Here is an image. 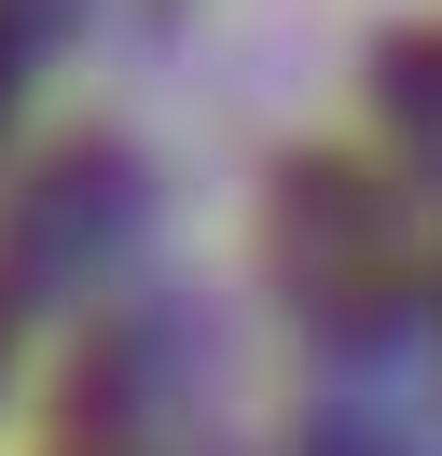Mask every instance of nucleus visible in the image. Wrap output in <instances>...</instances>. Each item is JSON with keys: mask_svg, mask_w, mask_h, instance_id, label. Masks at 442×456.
Returning a JSON list of instances; mask_svg holds the SVG:
<instances>
[{"mask_svg": "<svg viewBox=\"0 0 442 456\" xmlns=\"http://www.w3.org/2000/svg\"><path fill=\"white\" fill-rule=\"evenodd\" d=\"M414 277V235H401V194L373 167H291L276 180V290L304 318H387Z\"/></svg>", "mask_w": 442, "mask_h": 456, "instance_id": "1", "label": "nucleus"}, {"mask_svg": "<svg viewBox=\"0 0 442 456\" xmlns=\"http://www.w3.org/2000/svg\"><path fill=\"white\" fill-rule=\"evenodd\" d=\"M0 97H14V42H0Z\"/></svg>", "mask_w": 442, "mask_h": 456, "instance_id": "2", "label": "nucleus"}, {"mask_svg": "<svg viewBox=\"0 0 442 456\" xmlns=\"http://www.w3.org/2000/svg\"><path fill=\"white\" fill-rule=\"evenodd\" d=\"M0 332H14V318H0Z\"/></svg>", "mask_w": 442, "mask_h": 456, "instance_id": "3", "label": "nucleus"}]
</instances>
